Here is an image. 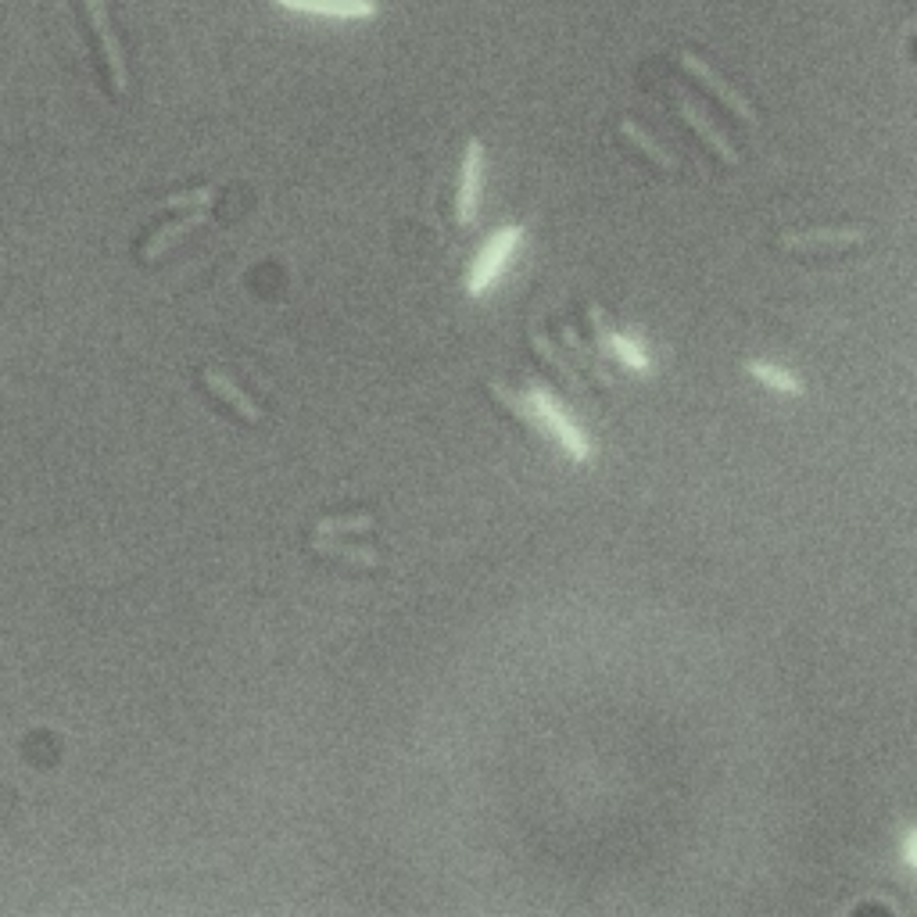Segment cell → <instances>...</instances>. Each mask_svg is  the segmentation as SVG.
<instances>
[{
	"mask_svg": "<svg viewBox=\"0 0 917 917\" xmlns=\"http://www.w3.org/2000/svg\"><path fill=\"white\" fill-rule=\"evenodd\" d=\"M520 240H523V226H502V230L480 248L477 262H473L470 276H466V294H470V298H484V294L495 287L498 276L506 273L509 258L516 255V248H520Z\"/></svg>",
	"mask_w": 917,
	"mask_h": 917,
	"instance_id": "1",
	"label": "cell"
},
{
	"mask_svg": "<svg viewBox=\"0 0 917 917\" xmlns=\"http://www.w3.org/2000/svg\"><path fill=\"white\" fill-rule=\"evenodd\" d=\"M527 402H531L534 416H538V423H545V430H552L556 434V441L566 448V452L574 455L577 463H584L588 455H592V448H588V441H584L581 430L570 423V416H566L563 409L556 405V398L545 391V387H531V395H527Z\"/></svg>",
	"mask_w": 917,
	"mask_h": 917,
	"instance_id": "2",
	"label": "cell"
},
{
	"mask_svg": "<svg viewBox=\"0 0 917 917\" xmlns=\"http://www.w3.org/2000/svg\"><path fill=\"white\" fill-rule=\"evenodd\" d=\"M480 172H484V147H480V140H470L463 155V172H459V194H455V219H459V226L477 223L480 180H484Z\"/></svg>",
	"mask_w": 917,
	"mask_h": 917,
	"instance_id": "3",
	"label": "cell"
},
{
	"mask_svg": "<svg viewBox=\"0 0 917 917\" xmlns=\"http://www.w3.org/2000/svg\"><path fill=\"white\" fill-rule=\"evenodd\" d=\"M678 65L688 72V76H695V79H699V83H703L706 90H710V94L717 97L720 104H728V108L738 115V119H746L749 126H756V112H753V104H749L746 97L738 94V90H731V86L724 83V79H720L717 72L710 69V65H703V61L695 58V54H688V51H685V54H678Z\"/></svg>",
	"mask_w": 917,
	"mask_h": 917,
	"instance_id": "4",
	"label": "cell"
},
{
	"mask_svg": "<svg viewBox=\"0 0 917 917\" xmlns=\"http://www.w3.org/2000/svg\"><path fill=\"white\" fill-rule=\"evenodd\" d=\"M86 11H90V22L97 29V40H101L104 61H108V72H112V90L115 94H126V61H122V47L112 33V22H108V11H104V0H86Z\"/></svg>",
	"mask_w": 917,
	"mask_h": 917,
	"instance_id": "5",
	"label": "cell"
},
{
	"mask_svg": "<svg viewBox=\"0 0 917 917\" xmlns=\"http://www.w3.org/2000/svg\"><path fill=\"white\" fill-rule=\"evenodd\" d=\"M864 230H803V233H785L781 237V248L785 251H835V248H849V244H860Z\"/></svg>",
	"mask_w": 917,
	"mask_h": 917,
	"instance_id": "6",
	"label": "cell"
},
{
	"mask_svg": "<svg viewBox=\"0 0 917 917\" xmlns=\"http://www.w3.org/2000/svg\"><path fill=\"white\" fill-rule=\"evenodd\" d=\"M280 8L305 11V15H326V18H373L377 4L373 0H276Z\"/></svg>",
	"mask_w": 917,
	"mask_h": 917,
	"instance_id": "7",
	"label": "cell"
},
{
	"mask_svg": "<svg viewBox=\"0 0 917 917\" xmlns=\"http://www.w3.org/2000/svg\"><path fill=\"white\" fill-rule=\"evenodd\" d=\"M201 384H205L208 391H212V395L219 398L223 405H230V409L237 412V416H240L244 423H258V420H262V412H258V405L251 402V398L244 395V391H240V387L233 384V380H226L223 373H215V369H205V373H201Z\"/></svg>",
	"mask_w": 917,
	"mask_h": 917,
	"instance_id": "8",
	"label": "cell"
},
{
	"mask_svg": "<svg viewBox=\"0 0 917 917\" xmlns=\"http://www.w3.org/2000/svg\"><path fill=\"white\" fill-rule=\"evenodd\" d=\"M681 119H685L688 126H692L695 133H699V137H703L706 144H710L713 151H717L720 162H724V165H738V151L728 144V137H724V133H720V129L713 126V122L706 119L703 112H699V104L688 101V97H681Z\"/></svg>",
	"mask_w": 917,
	"mask_h": 917,
	"instance_id": "9",
	"label": "cell"
},
{
	"mask_svg": "<svg viewBox=\"0 0 917 917\" xmlns=\"http://www.w3.org/2000/svg\"><path fill=\"white\" fill-rule=\"evenodd\" d=\"M205 223H208V212H205V208H198V212H190L187 219H180V223L162 226V230H158L155 237L147 240L140 255H144V262H155V258L162 255V251L169 248V244H176L180 237H187L190 230H198V226H205Z\"/></svg>",
	"mask_w": 917,
	"mask_h": 917,
	"instance_id": "10",
	"label": "cell"
},
{
	"mask_svg": "<svg viewBox=\"0 0 917 917\" xmlns=\"http://www.w3.org/2000/svg\"><path fill=\"white\" fill-rule=\"evenodd\" d=\"M620 137H624L627 144H635L638 151H642L645 158H652V162L660 165V169H667V172H674V169H678V162H674V155H667V151H663V147L656 144V140H652L642 126H635V122H631V119H624V122H620Z\"/></svg>",
	"mask_w": 917,
	"mask_h": 917,
	"instance_id": "11",
	"label": "cell"
},
{
	"mask_svg": "<svg viewBox=\"0 0 917 917\" xmlns=\"http://www.w3.org/2000/svg\"><path fill=\"white\" fill-rule=\"evenodd\" d=\"M749 373H753L760 384L781 391V395H803V384H799L796 377H789V373H785V369H778V366H767V362H749Z\"/></svg>",
	"mask_w": 917,
	"mask_h": 917,
	"instance_id": "12",
	"label": "cell"
},
{
	"mask_svg": "<svg viewBox=\"0 0 917 917\" xmlns=\"http://www.w3.org/2000/svg\"><path fill=\"white\" fill-rule=\"evenodd\" d=\"M609 352L620 355V362H624V366H631L635 373H645V369H649V355L642 352V344H638L635 337H613V334H609L606 337V355Z\"/></svg>",
	"mask_w": 917,
	"mask_h": 917,
	"instance_id": "13",
	"label": "cell"
},
{
	"mask_svg": "<svg viewBox=\"0 0 917 917\" xmlns=\"http://www.w3.org/2000/svg\"><path fill=\"white\" fill-rule=\"evenodd\" d=\"M312 549L316 552H326V556H337V559H348V563L355 566H380V559L373 556V552L366 549H352V545H341V541H330V538H312Z\"/></svg>",
	"mask_w": 917,
	"mask_h": 917,
	"instance_id": "14",
	"label": "cell"
},
{
	"mask_svg": "<svg viewBox=\"0 0 917 917\" xmlns=\"http://www.w3.org/2000/svg\"><path fill=\"white\" fill-rule=\"evenodd\" d=\"M491 395H495L498 402L506 405V409L513 412V416H520V420L527 423V427H531V430H538V427H541V423H538V416H534V409H531V402H527V398L513 395V391H509V387H502V384H491Z\"/></svg>",
	"mask_w": 917,
	"mask_h": 917,
	"instance_id": "15",
	"label": "cell"
},
{
	"mask_svg": "<svg viewBox=\"0 0 917 917\" xmlns=\"http://www.w3.org/2000/svg\"><path fill=\"white\" fill-rule=\"evenodd\" d=\"M373 527V516H344V520H323L316 527L319 538H334V534H359Z\"/></svg>",
	"mask_w": 917,
	"mask_h": 917,
	"instance_id": "16",
	"label": "cell"
},
{
	"mask_svg": "<svg viewBox=\"0 0 917 917\" xmlns=\"http://www.w3.org/2000/svg\"><path fill=\"white\" fill-rule=\"evenodd\" d=\"M215 194H219L215 187H201V190H187V194H172V198H165L162 205L165 208H208L215 201Z\"/></svg>",
	"mask_w": 917,
	"mask_h": 917,
	"instance_id": "17",
	"label": "cell"
},
{
	"mask_svg": "<svg viewBox=\"0 0 917 917\" xmlns=\"http://www.w3.org/2000/svg\"><path fill=\"white\" fill-rule=\"evenodd\" d=\"M864 910H882V914H892V917H900L903 910L896 907L892 900H885V896H867V900H857L853 907H846L842 914H864Z\"/></svg>",
	"mask_w": 917,
	"mask_h": 917,
	"instance_id": "18",
	"label": "cell"
},
{
	"mask_svg": "<svg viewBox=\"0 0 917 917\" xmlns=\"http://www.w3.org/2000/svg\"><path fill=\"white\" fill-rule=\"evenodd\" d=\"M531 341H534V348H538V355H541V359H549L552 366H556V373H559V377H563V380H574V373H570V366H566V362L559 359L556 352H552V348H549V341H545V337H541V334H531Z\"/></svg>",
	"mask_w": 917,
	"mask_h": 917,
	"instance_id": "19",
	"label": "cell"
},
{
	"mask_svg": "<svg viewBox=\"0 0 917 917\" xmlns=\"http://www.w3.org/2000/svg\"><path fill=\"white\" fill-rule=\"evenodd\" d=\"M907 864H910V867L917 864V860H914V839H907Z\"/></svg>",
	"mask_w": 917,
	"mask_h": 917,
	"instance_id": "20",
	"label": "cell"
}]
</instances>
